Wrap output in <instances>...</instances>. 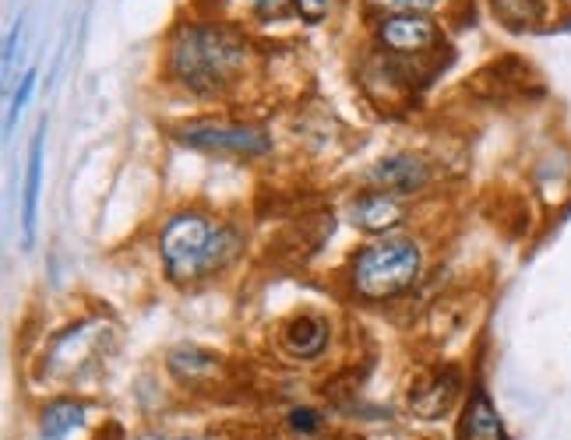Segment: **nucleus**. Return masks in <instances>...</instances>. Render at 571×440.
I'll return each instance as SVG.
<instances>
[{"label":"nucleus","mask_w":571,"mask_h":440,"mask_svg":"<svg viewBox=\"0 0 571 440\" xmlns=\"http://www.w3.org/2000/svg\"><path fill=\"white\" fill-rule=\"evenodd\" d=\"M367 183H374V190H388V194H416L430 183V166L420 156L398 152V156L378 159L367 173Z\"/></svg>","instance_id":"423d86ee"},{"label":"nucleus","mask_w":571,"mask_h":440,"mask_svg":"<svg viewBox=\"0 0 571 440\" xmlns=\"http://www.w3.org/2000/svg\"><path fill=\"white\" fill-rule=\"evenodd\" d=\"M240 247V229L201 208H184L170 215L159 229V261L166 278L177 285H194L226 271Z\"/></svg>","instance_id":"f03ea898"},{"label":"nucleus","mask_w":571,"mask_h":440,"mask_svg":"<svg viewBox=\"0 0 571 440\" xmlns=\"http://www.w3.org/2000/svg\"><path fill=\"white\" fill-rule=\"evenodd\" d=\"M289 427H293L296 434H318V430H321V416H318L314 409H293V412H289Z\"/></svg>","instance_id":"a211bd4d"},{"label":"nucleus","mask_w":571,"mask_h":440,"mask_svg":"<svg viewBox=\"0 0 571 440\" xmlns=\"http://www.w3.org/2000/svg\"><path fill=\"white\" fill-rule=\"evenodd\" d=\"M177 141L208 156H233V159H265L272 152L269 131L233 120H188L177 127Z\"/></svg>","instance_id":"20e7f679"},{"label":"nucleus","mask_w":571,"mask_h":440,"mask_svg":"<svg viewBox=\"0 0 571 440\" xmlns=\"http://www.w3.org/2000/svg\"><path fill=\"white\" fill-rule=\"evenodd\" d=\"M565 4H568V7H571V0H565Z\"/></svg>","instance_id":"4be33fe9"},{"label":"nucleus","mask_w":571,"mask_h":440,"mask_svg":"<svg viewBox=\"0 0 571 440\" xmlns=\"http://www.w3.org/2000/svg\"><path fill=\"white\" fill-rule=\"evenodd\" d=\"M371 4L384 7L388 14H391V11H413V14H427V11H441L448 0H371Z\"/></svg>","instance_id":"f3484780"},{"label":"nucleus","mask_w":571,"mask_h":440,"mask_svg":"<svg viewBox=\"0 0 571 440\" xmlns=\"http://www.w3.org/2000/svg\"><path fill=\"white\" fill-rule=\"evenodd\" d=\"M490 7L508 32H529L547 18V0H490Z\"/></svg>","instance_id":"ddd939ff"},{"label":"nucleus","mask_w":571,"mask_h":440,"mask_svg":"<svg viewBox=\"0 0 571 440\" xmlns=\"http://www.w3.org/2000/svg\"><path fill=\"white\" fill-rule=\"evenodd\" d=\"M251 4H254L258 14H279L286 4H293V0H251Z\"/></svg>","instance_id":"aec40b11"},{"label":"nucleus","mask_w":571,"mask_h":440,"mask_svg":"<svg viewBox=\"0 0 571 440\" xmlns=\"http://www.w3.org/2000/svg\"><path fill=\"white\" fill-rule=\"evenodd\" d=\"M166 363H170L173 377H177V380H184V384H194L197 377H208V373H215V370H219V356L201 352V349H173Z\"/></svg>","instance_id":"4468645a"},{"label":"nucleus","mask_w":571,"mask_h":440,"mask_svg":"<svg viewBox=\"0 0 571 440\" xmlns=\"http://www.w3.org/2000/svg\"><path fill=\"white\" fill-rule=\"evenodd\" d=\"M328 321L318 314H293L283 324V349L296 359H318L328 346Z\"/></svg>","instance_id":"1a4fd4ad"},{"label":"nucleus","mask_w":571,"mask_h":440,"mask_svg":"<svg viewBox=\"0 0 571 440\" xmlns=\"http://www.w3.org/2000/svg\"><path fill=\"white\" fill-rule=\"evenodd\" d=\"M89 416V405L78 398H53L39 412V434L43 440H68L75 430H82Z\"/></svg>","instance_id":"f8f14e48"},{"label":"nucleus","mask_w":571,"mask_h":440,"mask_svg":"<svg viewBox=\"0 0 571 440\" xmlns=\"http://www.w3.org/2000/svg\"><path fill=\"white\" fill-rule=\"evenodd\" d=\"M350 222L364 233H378L388 236L402 219H406V208L398 201V194H388V190H364L350 201Z\"/></svg>","instance_id":"0eeeda50"},{"label":"nucleus","mask_w":571,"mask_h":440,"mask_svg":"<svg viewBox=\"0 0 571 440\" xmlns=\"http://www.w3.org/2000/svg\"><path fill=\"white\" fill-rule=\"evenodd\" d=\"M43 145H46V120H39L32 145H28V166H25V190H21V233L25 244H36V219H39V187H43Z\"/></svg>","instance_id":"6e6552de"},{"label":"nucleus","mask_w":571,"mask_h":440,"mask_svg":"<svg viewBox=\"0 0 571 440\" xmlns=\"http://www.w3.org/2000/svg\"><path fill=\"white\" fill-rule=\"evenodd\" d=\"M18 36H21V18L11 25L7 32V43H4V68H11V57H14V46H18Z\"/></svg>","instance_id":"6ab92c4d"},{"label":"nucleus","mask_w":571,"mask_h":440,"mask_svg":"<svg viewBox=\"0 0 571 440\" xmlns=\"http://www.w3.org/2000/svg\"><path fill=\"white\" fill-rule=\"evenodd\" d=\"M423 275V247L413 236H378L364 244L350 261V289L364 303H381L413 289Z\"/></svg>","instance_id":"7ed1b4c3"},{"label":"nucleus","mask_w":571,"mask_h":440,"mask_svg":"<svg viewBox=\"0 0 571 440\" xmlns=\"http://www.w3.org/2000/svg\"><path fill=\"white\" fill-rule=\"evenodd\" d=\"M141 440H197V437H141Z\"/></svg>","instance_id":"412c9836"},{"label":"nucleus","mask_w":571,"mask_h":440,"mask_svg":"<svg viewBox=\"0 0 571 440\" xmlns=\"http://www.w3.org/2000/svg\"><path fill=\"white\" fill-rule=\"evenodd\" d=\"M36 78H39V75H36V68L21 75V85H18V92L11 95V109H7V131L14 127V116H18L25 106H28V99H32V92H36Z\"/></svg>","instance_id":"2eb2a0df"},{"label":"nucleus","mask_w":571,"mask_h":440,"mask_svg":"<svg viewBox=\"0 0 571 440\" xmlns=\"http://www.w3.org/2000/svg\"><path fill=\"white\" fill-rule=\"evenodd\" d=\"M251 46L240 28L222 21H184L166 43V78L190 95H222L240 82Z\"/></svg>","instance_id":"f257e3e1"},{"label":"nucleus","mask_w":571,"mask_h":440,"mask_svg":"<svg viewBox=\"0 0 571 440\" xmlns=\"http://www.w3.org/2000/svg\"><path fill=\"white\" fill-rule=\"evenodd\" d=\"M459 440H508L504 437V427H501V416L494 409V402L487 398L483 388H476L466 402V412H462V423H459Z\"/></svg>","instance_id":"9b49d317"},{"label":"nucleus","mask_w":571,"mask_h":440,"mask_svg":"<svg viewBox=\"0 0 571 440\" xmlns=\"http://www.w3.org/2000/svg\"><path fill=\"white\" fill-rule=\"evenodd\" d=\"M459 384H462V380H459V370H438V373H430L427 380H420V384L409 391V405H413L423 420H438V416L452 405Z\"/></svg>","instance_id":"9d476101"},{"label":"nucleus","mask_w":571,"mask_h":440,"mask_svg":"<svg viewBox=\"0 0 571 440\" xmlns=\"http://www.w3.org/2000/svg\"><path fill=\"white\" fill-rule=\"evenodd\" d=\"M293 7H296V14H300L307 25H321V21L332 14L335 0H293Z\"/></svg>","instance_id":"dca6fc26"},{"label":"nucleus","mask_w":571,"mask_h":440,"mask_svg":"<svg viewBox=\"0 0 571 440\" xmlns=\"http://www.w3.org/2000/svg\"><path fill=\"white\" fill-rule=\"evenodd\" d=\"M374 36L391 57H423L430 50L441 46V28L438 21H430L427 14H413V11H391L381 14L374 21Z\"/></svg>","instance_id":"39448f33"}]
</instances>
